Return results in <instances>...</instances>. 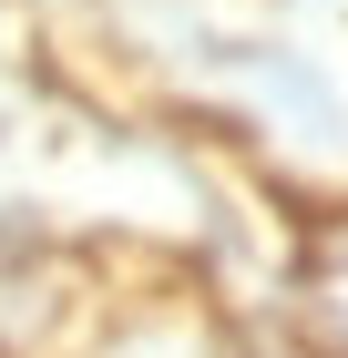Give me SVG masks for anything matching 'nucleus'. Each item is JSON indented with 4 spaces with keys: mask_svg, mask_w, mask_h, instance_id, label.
I'll return each mask as SVG.
<instances>
[{
    "mask_svg": "<svg viewBox=\"0 0 348 358\" xmlns=\"http://www.w3.org/2000/svg\"><path fill=\"white\" fill-rule=\"evenodd\" d=\"M72 358H246V338L205 297H123Z\"/></svg>",
    "mask_w": 348,
    "mask_h": 358,
    "instance_id": "obj_1",
    "label": "nucleus"
},
{
    "mask_svg": "<svg viewBox=\"0 0 348 358\" xmlns=\"http://www.w3.org/2000/svg\"><path fill=\"white\" fill-rule=\"evenodd\" d=\"M11 21H21V0H0V62H11Z\"/></svg>",
    "mask_w": 348,
    "mask_h": 358,
    "instance_id": "obj_2",
    "label": "nucleus"
}]
</instances>
